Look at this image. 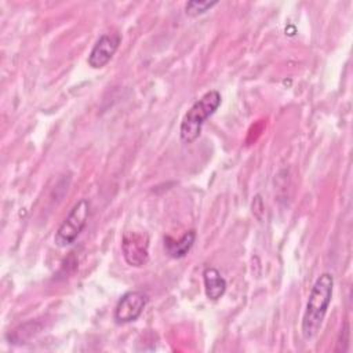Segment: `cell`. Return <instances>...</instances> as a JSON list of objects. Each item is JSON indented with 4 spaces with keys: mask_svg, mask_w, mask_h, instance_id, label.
<instances>
[{
    "mask_svg": "<svg viewBox=\"0 0 353 353\" xmlns=\"http://www.w3.org/2000/svg\"><path fill=\"white\" fill-rule=\"evenodd\" d=\"M334 291V277L331 273H321L309 294L306 307L302 316L301 332L305 341L313 339L323 325L328 312Z\"/></svg>",
    "mask_w": 353,
    "mask_h": 353,
    "instance_id": "obj_1",
    "label": "cell"
},
{
    "mask_svg": "<svg viewBox=\"0 0 353 353\" xmlns=\"http://www.w3.org/2000/svg\"><path fill=\"white\" fill-rule=\"evenodd\" d=\"M221 102L219 91L211 90L190 106L179 125V137L183 143H192L199 138L203 124L216 112Z\"/></svg>",
    "mask_w": 353,
    "mask_h": 353,
    "instance_id": "obj_2",
    "label": "cell"
},
{
    "mask_svg": "<svg viewBox=\"0 0 353 353\" xmlns=\"http://www.w3.org/2000/svg\"><path fill=\"white\" fill-rule=\"evenodd\" d=\"M90 215V201L87 199H80L69 211L63 222L55 232L54 243L58 247H66L74 243L79 234L87 225Z\"/></svg>",
    "mask_w": 353,
    "mask_h": 353,
    "instance_id": "obj_3",
    "label": "cell"
},
{
    "mask_svg": "<svg viewBox=\"0 0 353 353\" xmlns=\"http://www.w3.org/2000/svg\"><path fill=\"white\" fill-rule=\"evenodd\" d=\"M121 251L130 266L141 268L149 261V236L142 229H128L121 237Z\"/></svg>",
    "mask_w": 353,
    "mask_h": 353,
    "instance_id": "obj_4",
    "label": "cell"
},
{
    "mask_svg": "<svg viewBox=\"0 0 353 353\" xmlns=\"http://www.w3.org/2000/svg\"><path fill=\"white\" fill-rule=\"evenodd\" d=\"M148 295L142 291H128L117 302L113 317L116 323L125 324L135 321L148 305Z\"/></svg>",
    "mask_w": 353,
    "mask_h": 353,
    "instance_id": "obj_5",
    "label": "cell"
},
{
    "mask_svg": "<svg viewBox=\"0 0 353 353\" xmlns=\"http://www.w3.org/2000/svg\"><path fill=\"white\" fill-rule=\"evenodd\" d=\"M121 37L119 33H105L102 34L91 48L88 54V65L92 69H101L113 58L116 54L119 46H120Z\"/></svg>",
    "mask_w": 353,
    "mask_h": 353,
    "instance_id": "obj_6",
    "label": "cell"
},
{
    "mask_svg": "<svg viewBox=\"0 0 353 353\" xmlns=\"http://www.w3.org/2000/svg\"><path fill=\"white\" fill-rule=\"evenodd\" d=\"M196 240V232L193 229L185 232L181 239L175 240L170 236L164 237V250L165 254L174 259L183 258L192 248L193 243Z\"/></svg>",
    "mask_w": 353,
    "mask_h": 353,
    "instance_id": "obj_7",
    "label": "cell"
},
{
    "mask_svg": "<svg viewBox=\"0 0 353 353\" xmlns=\"http://www.w3.org/2000/svg\"><path fill=\"white\" fill-rule=\"evenodd\" d=\"M205 296L211 301H218L226 291V280L215 268H205L203 272Z\"/></svg>",
    "mask_w": 353,
    "mask_h": 353,
    "instance_id": "obj_8",
    "label": "cell"
},
{
    "mask_svg": "<svg viewBox=\"0 0 353 353\" xmlns=\"http://www.w3.org/2000/svg\"><path fill=\"white\" fill-rule=\"evenodd\" d=\"M216 4H218L216 0H214V1H210V0H205V1L192 0V1H188L185 4V12L189 17H197V15H201V14L210 11Z\"/></svg>",
    "mask_w": 353,
    "mask_h": 353,
    "instance_id": "obj_9",
    "label": "cell"
}]
</instances>
